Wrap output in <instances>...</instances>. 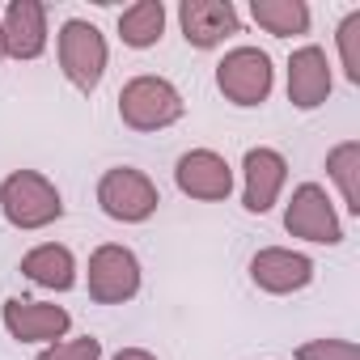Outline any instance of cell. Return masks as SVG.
<instances>
[{
	"mask_svg": "<svg viewBox=\"0 0 360 360\" xmlns=\"http://www.w3.org/2000/svg\"><path fill=\"white\" fill-rule=\"evenodd\" d=\"M284 229L301 242H318V246H339L343 242V225L330 208V195L318 183H301L284 208Z\"/></svg>",
	"mask_w": 360,
	"mask_h": 360,
	"instance_id": "obj_6",
	"label": "cell"
},
{
	"mask_svg": "<svg viewBox=\"0 0 360 360\" xmlns=\"http://www.w3.org/2000/svg\"><path fill=\"white\" fill-rule=\"evenodd\" d=\"M72 326L64 305H47V301H30V297H9L5 301V330L18 343H56L64 339Z\"/></svg>",
	"mask_w": 360,
	"mask_h": 360,
	"instance_id": "obj_9",
	"label": "cell"
},
{
	"mask_svg": "<svg viewBox=\"0 0 360 360\" xmlns=\"http://www.w3.org/2000/svg\"><path fill=\"white\" fill-rule=\"evenodd\" d=\"M250 18L267 34H276V39H288V34H305L309 30V5H305V0H255Z\"/></svg>",
	"mask_w": 360,
	"mask_h": 360,
	"instance_id": "obj_17",
	"label": "cell"
},
{
	"mask_svg": "<svg viewBox=\"0 0 360 360\" xmlns=\"http://www.w3.org/2000/svg\"><path fill=\"white\" fill-rule=\"evenodd\" d=\"M22 276H26V280H34L39 288L68 292V288L77 284V259H72V250H68V246L47 242V246H34V250L22 259Z\"/></svg>",
	"mask_w": 360,
	"mask_h": 360,
	"instance_id": "obj_15",
	"label": "cell"
},
{
	"mask_svg": "<svg viewBox=\"0 0 360 360\" xmlns=\"http://www.w3.org/2000/svg\"><path fill=\"white\" fill-rule=\"evenodd\" d=\"M56 51H60V68L64 77L81 89V94H94L102 85V72H106V39L94 22H64L60 26V39H56Z\"/></svg>",
	"mask_w": 360,
	"mask_h": 360,
	"instance_id": "obj_4",
	"label": "cell"
},
{
	"mask_svg": "<svg viewBox=\"0 0 360 360\" xmlns=\"http://www.w3.org/2000/svg\"><path fill=\"white\" fill-rule=\"evenodd\" d=\"M174 183H178V191L191 195V200L217 204V200H229V191H233V169H229V161H225L221 153H212V148H191V153L178 157Z\"/></svg>",
	"mask_w": 360,
	"mask_h": 360,
	"instance_id": "obj_8",
	"label": "cell"
},
{
	"mask_svg": "<svg viewBox=\"0 0 360 360\" xmlns=\"http://www.w3.org/2000/svg\"><path fill=\"white\" fill-rule=\"evenodd\" d=\"M0 56H5V34H0Z\"/></svg>",
	"mask_w": 360,
	"mask_h": 360,
	"instance_id": "obj_23",
	"label": "cell"
},
{
	"mask_svg": "<svg viewBox=\"0 0 360 360\" xmlns=\"http://www.w3.org/2000/svg\"><path fill=\"white\" fill-rule=\"evenodd\" d=\"M140 292V259L127 246H98L89 255V297L98 305H123Z\"/></svg>",
	"mask_w": 360,
	"mask_h": 360,
	"instance_id": "obj_7",
	"label": "cell"
},
{
	"mask_svg": "<svg viewBox=\"0 0 360 360\" xmlns=\"http://www.w3.org/2000/svg\"><path fill=\"white\" fill-rule=\"evenodd\" d=\"M115 360H157V356L144 347H123V352H115Z\"/></svg>",
	"mask_w": 360,
	"mask_h": 360,
	"instance_id": "obj_22",
	"label": "cell"
},
{
	"mask_svg": "<svg viewBox=\"0 0 360 360\" xmlns=\"http://www.w3.org/2000/svg\"><path fill=\"white\" fill-rule=\"evenodd\" d=\"M161 30H165V5L161 0H136V5L123 9V18H119V39L127 47H136V51L157 47Z\"/></svg>",
	"mask_w": 360,
	"mask_h": 360,
	"instance_id": "obj_16",
	"label": "cell"
},
{
	"mask_svg": "<svg viewBox=\"0 0 360 360\" xmlns=\"http://www.w3.org/2000/svg\"><path fill=\"white\" fill-rule=\"evenodd\" d=\"M39 360H102V339L85 335V339H60L47 352H39Z\"/></svg>",
	"mask_w": 360,
	"mask_h": 360,
	"instance_id": "obj_20",
	"label": "cell"
},
{
	"mask_svg": "<svg viewBox=\"0 0 360 360\" xmlns=\"http://www.w3.org/2000/svg\"><path fill=\"white\" fill-rule=\"evenodd\" d=\"M178 22H183V39L200 51H212L229 34H238V9L229 0H183Z\"/></svg>",
	"mask_w": 360,
	"mask_h": 360,
	"instance_id": "obj_10",
	"label": "cell"
},
{
	"mask_svg": "<svg viewBox=\"0 0 360 360\" xmlns=\"http://www.w3.org/2000/svg\"><path fill=\"white\" fill-rule=\"evenodd\" d=\"M271 56L259 47H233L221 64H217V89L233 102V106H259L271 94Z\"/></svg>",
	"mask_w": 360,
	"mask_h": 360,
	"instance_id": "obj_5",
	"label": "cell"
},
{
	"mask_svg": "<svg viewBox=\"0 0 360 360\" xmlns=\"http://www.w3.org/2000/svg\"><path fill=\"white\" fill-rule=\"evenodd\" d=\"M0 212L13 229H47L51 221L64 217V200L51 178L34 169H13L0 183Z\"/></svg>",
	"mask_w": 360,
	"mask_h": 360,
	"instance_id": "obj_1",
	"label": "cell"
},
{
	"mask_svg": "<svg viewBox=\"0 0 360 360\" xmlns=\"http://www.w3.org/2000/svg\"><path fill=\"white\" fill-rule=\"evenodd\" d=\"M326 174L335 178V187L347 204L352 217H360V144L356 140H343L326 153Z\"/></svg>",
	"mask_w": 360,
	"mask_h": 360,
	"instance_id": "obj_18",
	"label": "cell"
},
{
	"mask_svg": "<svg viewBox=\"0 0 360 360\" xmlns=\"http://www.w3.org/2000/svg\"><path fill=\"white\" fill-rule=\"evenodd\" d=\"M250 280L271 292V297H284V292H301L309 280H314V263L301 255V250H284V246H267L250 259Z\"/></svg>",
	"mask_w": 360,
	"mask_h": 360,
	"instance_id": "obj_11",
	"label": "cell"
},
{
	"mask_svg": "<svg viewBox=\"0 0 360 360\" xmlns=\"http://www.w3.org/2000/svg\"><path fill=\"white\" fill-rule=\"evenodd\" d=\"M330 98V64L322 47H301L288 60V102L297 110H318Z\"/></svg>",
	"mask_w": 360,
	"mask_h": 360,
	"instance_id": "obj_14",
	"label": "cell"
},
{
	"mask_svg": "<svg viewBox=\"0 0 360 360\" xmlns=\"http://www.w3.org/2000/svg\"><path fill=\"white\" fill-rule=\"evenodd\" d=\"M339 56H343V72L352 85H360V13H347L339 22Z\"/></svg>",
	"mask_w": 360,
	"mask_h": 360,
	"instance_id": "obj_19",
	"label": "cell"
},
{
	"mask_svg": "<svg viewBox=\"0 0 360 360\" xmlns=\"http://www.w3.org/2000/svg\"><path fill=\"white\" fill-rule=\"evenodd\" d=\"M242 174H246V195H242V204H246V212H259L263 217L280 200V191H284L288 161L276 148H250L246 161H242Z\"/></svg>",
	"mask_w": 360,
	"mask_h": 360,
	"instance_id": "obj_13",
	"label": "cell"
},
{
	"mask_svg": "<svg viewBox=\"0 0 360 360\" xmlns=\"http://www.w3.org/2000/svg\"><path fill=\"white\" fill-rule=\"evenodd\" d=\"M119 119L131 131H161L183 119V94L165 77H131L119 94Z\"/></svg>",
	"mask_w": 360,
	"mask_h": 360,
	"instance_id": "obj_2",
	"label": "cell"
},
{
	"mask_svg": "<svg viewBox=\"0 0 360 360\" xmlns=\"http://www.w3.org/2000/svg\"><path fill=\"white\" fill-rule=\"evenodd\" d=\"M297 360H360V347L352 339H314L297 347Z\"/></svg>",
	"mask_w": 360,
	"mask_h": 360,
	"instance_id": "obj_21",
	"label": "cell"
},
{
	"mask_svg": "<svg viewBox=\"0 0 360 360\" xmlns=\"http://www.w3.org/2000/svg\"><path fill=\"white\" fill-rule=\"evenodd\" d=\"M0 34H5V56L39 60L47 47V9L39 0H13L0 18Z\"/></svg>",
	"mask_w": 360,
	"mask_h": 360,
	"instance_id": "obj_12",
	"label": "cell"
},
{
	"mask_svg": "<svg viewBox=\"0 0 360 360\" xmlns=\"http://www.w3.org/2000/svg\"><path fill=\"white\" fill-rule=\"evenodd\" d=\"M98 204L110 221H123V225H140L157 212L161 195H157V183L144 174V169H131V165H115L102 174L98 183Z\"/></svg>",
	"mask_w": 360,
	"mask_h": 360,
	"instance_id": "obj_3",
	"label": "cell"
}]
</instances>
